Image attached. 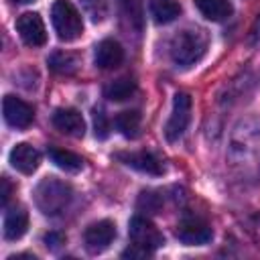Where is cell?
Listing matches in <instances>:
<instances>
[{"instance_id":"2e32d148","label":"cell","mask_w":260,"mask_h":260,"mask_svg":"<svg viewBox=\"0 0 260 260\" xmlns=\"http://www.w3.org/2000/svg\"><path fill=\"white\" fill-rule=\"evenodd\" d=\"M148 10L154 22L158 24H169L181 14V4L177 0H150Z\"/></svg>"},{"instance_id":"30bf717a","label":"cell","mask_w":260,"mask_h":260,"mask_svg":"<svg viewBox=\"0 0 260 260\" xmlns=\"http://www.w3.org/2000/svg\"><path fill=\"white\" fill-rule=\"evenodd\" d=\"M114 156H116L122 165L134 169V171L146 173V175H154V177H158V175L165 173L162 162H160L154 154L144 152V150H140V152H116Z\"/></svg>"},{"instance_id":"4fadbf2b","label":"cell","mask_w":260,"mask_h":260,"mask_svg":"<svg viewBox=\"0 0 260 260\" xmlns=\"http://www.w3.org/2000/svg\"><path fill=\"white\" fill-rule=\"evenodd\" d=\"M93 61L100 69H116L124 63V49L114 39H104L95 45Z\"/></svg>"},{"instance_id":"8992f818","label":"cell","mask_w":260,"mask_h":260,"mask_svg":"<svg viewBox=\"0 0 260 260\" xmlns=\"http://www.w3.org/2000/svg\"><path fill=\"white\" fill-rule=\"evenodd\" d=\"M114 238H116V223L110 221V219L93 221V223L87 225L85 232H83L85 248H87V252H91V254H100V252L108 250L110 244L114 242Z\"/></svg>"},{"instance_id":"484cf974","label":"cell","mask_w":260,"mask_h":260,"mask_svg":"<svg viewBox=\"0 0 260 260\" xmlns=\"http://www.w3.org/2000/svg\"><path fill=\"white\" fill-rule=\"evenodd\" d=\"M258 39H260V16L256 18V22H254V26L250 30V43H256Z\"/></svg>"},{"instance_id":"603a6c76","label":"cell","mask_w":260,"mask_h":260,"mask_svg":"<svg viewBox=\"0 0 260 260\" xmlns=\"http://www.w3.org/2000/svg\"><path fill=\"white\" fill-rule=\"evenodd\" d=\"M120 4H122L124 14L140 26V20H142V0H120Z\"/></svg>"},{"instance_id":"52a82bcc","label":"cell","mask_w":260,"mask_h":260,"mask_svg":"<svg viewBox=\"0 0 260 260\" xmlns=\"http://www.w3.org/2000/svg\"><path fill=\"white\" fill-rule=\"evenodd\" d=\"M2 114L8 126L16 128V130H24L32 124L35 120V110L30 104H26L24 100L16 98V95H4L2 100Z\"/></svg>"},{"instance_id":"8fae6325","label":"cell","mask_w":260,"mask_h":260,"mask_svg":"<svg viewBox=\"0 0 260 260\" xmlns=\"http://www.w3.org/2000/svg\"><path fill=\"white\" fill-rule=\"evenodd\" d=\"M8 162H10L12 169H16L18 173H22V175H32V173L39 169V165H41V152H39L35 146H30V144H26V142H20V144H16V146L8 152Z\"/></svg>"},{"instance_id":"6da1fadb","label":"cell","mask_w":260,"mask_h":260,"mask_svg":"<svg viewBox=\"0 0 260 260\" xmlns=\"http://www.w3.org/2000/svg\"><path fill=\"white\" fill-rule=\"evenodd\" d=\"M207 51V35L201 28H185L171 41V59L179 67L195 65Z\"/></svg>"},{"instance_id":"7c38bea8","label":"cell","mask_w":260,"mask_h":260,"mask_svg":"<svg viewBox=\"0 0 260 260\" xmlns=\"http://www.w3.org/2000/svg\"><path fill=\"white\" fill-rule=\"evenodd\" d=\"M53 126L73 138H81L85 134V122L81 118V114L75 108H59L53 114Z\"/></svg>"},{"instance_id":"e0dca14e","label":"cell","mask_w":260,"mask_h":260,"mask_svg":"<svg viewBox=\"0 0 260 260\" xmlns=\"http://www.w3.org/2000/svg\"><path fill=\"white\" fill-rule=\"evenodd\" d=\"M49 158L59 167L63 169L65 173H77L83 169V158L71 150H65V148H55V146H49Z\"/></svg>"},{"instance_id":"83f0119b","label":"cell","mask_w":260,"mask_h":260,"mask_svg":"<svg viewBox=\"0 0 260 260\" xmlns=\"http://www.w3.org/2000/svg\"><path fill=\"white\" fill-rule=\"evenodd\" d=\"M87 2H89V0H87Z\"/></svg>"},{"instance_id":"5b68a950","label":"cell","mask_w":260,"mask_h":260,"mask_svg":"<svg viewBox=\"0 0 260 260\" xmlns=\"http://www.w3.org/2000/svg\"><path fill=\"white\" fill-rule=\"evenodd\" d=\"M128 236H130V240H132L134 246H140V248L150 250V252L156 250V248H160L165 244V238L156 230V225L150 219L142 217V215H134L130 219V223H128Z\"/></svg>"},{"instance_id":"9c48e42d","label":"cell","mask_w":260,"mask_h":260,"mask_svg":"<svg viewBox=\"0 0 260 260\" xmlns=\"http://www.w3.org/2000/svg\"><path fill=\"white\" fill-rule=\"evenodd\" d=\"M177 238L187 246H203L209 244L213 238V230L207 221L199 217H185L177 225Z\"/></svg>"},{"instance_id":"ba28073f","label":"cell","mask_w":260,"mask_h":260,"mask_svg":"<svg viewBox=\"0 0 260 260\" xmlns=\"http://www.w3.org/2000/svg\"><path fill=\"white\" fill-rule=\"evenodd\" d=\"M16 30L24 45L28 47H43L47 43L45 22L37 12H24L16 18Z\"/></svg>"},{"instance_id":"4316f807","label":"cell","mask_w":260,"mask_h":260,"mask_svg":"<svg viewBox=\"0 0 260 260\" xmlns=\"http://www.w3.org/2000/svg\"><path fill=\"white\" fill-rule=\"evenodd\" d=\"M12 2H16V4H28V2H35V0H12Z\"/></svg>"},{"instance_id":"5bb4252c","label":"cell","mask_w":260,"mask_h":260,"mask_svg":"<svg viewBox=\"0 0 260 260\" xmlns=\"http://www.w3.org/2000/svg\"><path fill=\"white\" fill-rule=\"evenodd\" d=\"M28 228V213L22 207H14L6 211L4 215V238L6 240H18L24 236Z\"/></svg>"},{"instance_id":"9a60e30c","label":"cell","mask_w":260,"mask_h":260,"mask_svg":"<svg viewBox=\"0 0 260 260\" xmlns=\"http://www.w3.org/2000/svg\"><path fill=\"white\" fill-rule=\"evenodd\" d=\"M193 4L207 20H213V22H221L234 12V6L230 0H193Z\"/></svg>"},{"instance_id":"44dd1931","label":"cell","mask_w":260,"mask_h":260,"mask_svg":"<svg viewBox=\"0 0 260 260\" xmlns=\"http://www.w3.org/2000/svg\"><path fill=\"white\" fill-rule=\"evenodd\" d=\"M162 205V199L154 193V191H142L138 195V201H136V207L140 211H146V213H156Z\"/></svg>"},{"instance_id":"ffe728a7","label":"cell","mask_w":260,"mask_h":260,"mask_svg":"<svg viewBox=\"0 0 260 260\" xmlns=\"http://www.w3.org/2000/svg\"><path fill=\"white\" fill-rule=\"evenodd\" d=\"M47 63L55 73H61V75H71L77 69V57L71 53H65V51H55L47 59Z\"/></svg>"},{"instance_id":"ac0fdd59","label":"cell","mask_w":260,"mask_h":260,"mask_svg":"<svg viewBox=\"0 0 260 260\" xmlns=\"http://www.w3.org/2000/svg\"><path fill=\"white\" fill-rule=\"evenodd\" d=\"M136 91V81L130 79V77H120V79H114L110 81L106 87H104V95L112 102H124L128 100L132 93Z\"/></svg>"},{"instance_id":"7402d4cb","label":"cell","mask_w":260,"mask_h":260,"mask_svg":"<svg viewBox=\"0 0 260 260\" xmlns=\"http://www.w3.org/2000/svg\"><path fill=\"white\" fill-rule=\"evenodd\" d=\"M91 118H93V132H95V138H100V140L108 138V134H110V122H108V116L104 114V110L93 108Z\"/></svg>"},{"instance_id":"d4e9b609","label":"cell","mask_w":260,"mask_h":260,"mask_svg":"<svg viewBox=\"0 0 260 260\" xmlns=\"http://www.w3.org/2000/svg\"><path fill=\"white\" fill-rule=\"evenodd\" d=\"M45 242H47V246L51 244V248H57L59 244L65 242V238H63L61 234H49V236H45Z\"/></svg>"},{"instance_id":"277c9868","label":"cell","mask_w":260,"mask_h":260,"mask_svg":"<svg viewBox=\"0 0 260 260\" xmlns=\"http://www.w3.org/2000/svg\"><path fill=\"white\" fill-rule=\"evenodd\" d=\"M191 122V98L189 93H175L173 98V110H171V116L167 120V126H165V136L169 142H175L179 140L187 126Z\"/></svg>"},{"instance_id":"7a4b0ae2","label":"cell","mask_w":260,"mask_h":260,"mask_svg":"<svg viewBox=\"0 0 260 260\" xmlns=\"http://www.w3.org/2000/svg\"><path fill=\"white\" fill-rule=\"evenodd\" d=\"M73 191L65 181L55 177L43 179L35 189V203L45 215H59L71 201Z\"/></svg>"},{"instance_id":"d6986e66","label":"cell","mask_w":260,"mask_h":260,"mask_svg":"<svg viewBox=\"0 0 260 260\" xmlns=\"http://www.w3.org/2000/svg\"><path fill=\"white\" fill-rule=\"evenodd\" d=\"M114 124H116V128L120 130L122 136H126V138H136V136H138V130H140V114H138L136 110L120 112V114L114 118Z\"/></svg>"},{"instance_id":"3957f363","label":"cell","mask_w":260,"mask_h":260,"mask_svg":"<svg viewBox=\"0 0 260 260\" xmlns=\"http://www.w3.org/2000/svg\"><path fill=\"white\" fill-rule=\"evenodd\" d=\"M51 22L57 37L65 43H71L83 32V18L79 10L69 0H55L51 6Z\"/></svg>"},{"instance_id":"cb8c5ba5","label":"cell","mask_w":260,"mask_h":260,"mask_svg":"<svg viewBox=\"0 0 260 260\" xmlns=\"http://www.w3.org/2000/svg\"><path fill=\"white\" fill-rule=\"evenodd\" d=\"M2 205L6 207V203H8V199H10V191H12V187H10V181L6 179V177H2Z\"/></svg>"}]
</instances>
